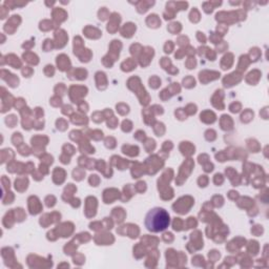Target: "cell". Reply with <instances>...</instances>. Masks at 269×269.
Instances as JSON below:
<instances>
[{"label":"cell","instance_id":"7bdbcfd3","mask_svg":"<svg viewBox=\"0 0 269 269\" xmlns=\"http://www.w3.org/2000/svg\"><path fill=\"white\" fill-rule=\"evenodd\" d=\"M9 11L5 10V6H1V19H4L5 17H6V14H8Z\"/></svg>","mask_w":269,"mask_h":269},{"label":"cell","instance_id":"ab89813d","mask_svg":"<svg viewBox=\"0 0 269 269\" xmlns=\"http://www.w3.org/2000/svg\"><path fill=\"white\" fill-rule=\"evenodd\" d=\"M32 73H33V70H31L30 67H25L22 70V75L24 76V77H31Z\"/></svg>","mask_w":269,"mask_h":269},{"label":"cell","instance_id":"1f68e13d","mask_svg":"<svg viewBox=\"0 0 269 269\" xmlns=\"http://www.w3.org/2000/svg\"><path fill=\"white\" fill-rule=\"evenodd\" d=\"M136 189L139 191V192H144V191L146 190V184H145V182H143V181L139 182V183L136 185Z\"/></svg>","mask_w":269,"mask_h":269},{"label":"cell","instance_id":"f546056e","mask_svg":"<svg viewBox=\"0 0 269 269\" xmlns=\"http://www.w3.org/2000/svg\"><path fill=\"white\" fill-rule=\"evenodd\" d=\"M115 144H116V141H115V139L111 138V137H108V138H106L105 140V145L106 147H109V148H114L115 147Z\"/></svg>","mask_w":269,"mask_h":269},{"label":"cell","instance_id":"cb8c5ba5","mask_svg":"<svg viewBox=\"0 0 269 269\" xmlns=\"http://www.w3.org/2000/svg\"><path fill=\"white\" fill-rule=\"evenodd\" d=\"M183 83H184V86H186V87H188V88L196 85V81H194V79L192 78V77H187V78H185L183 80Z\"/></svg>","mask_w":269,"mask_h":269},{"label":"cell","instance_id":"ac0fdd59","mask_svg":"<svg viewBox=\"0 0 269 269\" xmlns=\"http://www.w3.org/2000/svg\"><path fill=\"white\" fill-rule=\"evenodd\" d=\"M113 216H115L116 218H119L118 219V223H121L123 222L124 220V216H125V212H124L123 208H120V207H116V208L113 210Z\"/></svg>","mask_w":269,"mask_h":269},{"label":"cell","instance_id":"ffe728a7","mask_svg":"<svg viewBox=\"0 0 269 269\" xmlns=\"http://www.w3.org/2000/svg\"><path fill=\"white\" fill-rule=\"evenodd\" d=\"M23 58H24V60H26L28 63H32V64H37L38 63V57L36 55H33L32 53L23 54Z\"/></svg>","mask_w":269,"mask_h":269},{"label":"cell","instance_id":"b9f144b4","mask_svg":"<svg viewBox=\"0 0 269 269\" xmlns=\"http://www.w3.org/2000/svg\"><path fill=\"white\" fill-rule=\"evenodd\" d=\"M227 30H228L227 26H223V25H219V26H218V32L220 31V34H221V35H224V34L227 32Z\"/></svg>","mask_w":269,"mask_h":269},{"label":"cell","instance_id":"44dd1931","mask_svg":"<svg viewBox=\"0 0 269 269\" xmlns=\"http://www.w3.org/2000/svg\"><path fill=\"white\" fill-rule=\"evenodd\" d=\"M181 28H181V23L180 22H174L167 26V30H168L169 32H171V33H178V32L181 31Z\"/></svg>","mask_w":269,"mask_h":269},{"label":"cell","instance_id":"2e32d148","mask_svg":"<svg viewBox=\"0 0 269 269\" xmlns=\"http://www.w3.org/2000/svg\"><path fill=\"white\" fill-rule=\"evenodd\" d=\"M234 76H236V73L231 74V75H228L227 77H225L223 80V83L224 85L226 86V87H230V86L234 85V84H236L238 82H240L239 80H234Z\"/></svg>","mask_w":269,"mask_h":269},{"label":"cell","instance_id":"d4e9b609","mask_svg":"<svg viewBox=\"0 0 269 269\" xmlns=\"http://www.w3.org/2000/svg\"><path fill=\"white\" fill-rule=\"evenodd\" d=\"M108 11L106 10V8H101V10L99 11L98 13V16H99V19L100 20H105L106 18L108 17Z\"/></svg>","mask_w":269,"mask_h":269},{"label":"cell","instance_id":"30bf717a","mask_svg":"<svg viewBox=\"0 0 269 269\" xmlns=\"http://www.w3.org/2000/svg\"><path fill=\"white\" fill-rule=\"evenodd\" d=\"M136 4H137V10H138V12L142 14V13H145L146 11L150 8L151 5L155 4V1H145V0H143V1H138V2H136Z\"/></svg>","mask_w":269,"mask_h":269},{"label":"cell","instance_id":"5b68a950","mask_svg":"<svg viewBox=\"0 0 269 269\" xmlns=\"http://www.w3.org/2000/svg\"><path fill=\"white\" fill-rule=\"evenodd\" d=\"M136 28H137L136 24H133L131 22L125 23L124 26L122 28V30H121V35L123 36V37L131 38L133 35V33L136 32Z\"/></svg>","mask_w":269,"mask_h":269},{"label":"cell","instance_id":"f35d334b","mask_svg":"<svg viewBox=\"0 0 269 269\" xmlns=\"http://www.w3.org/2000/svg\"><path fill=\"white\" fill-rule=\"evenodd\" d=\"M172 48H174V45H172V43H171V41H167V43L165 44V48H164V50H165V53H171L172 52Z\"/></svg>","mask_w":269,"mask_h":269},{"label":"cell","instance_id":"7dc6e473","mask_svg":"<svg viewBox=\"0 0 269 269\" xmlns=\"http://www.w3.org/2000/svg\"><path fill=\"white\" fill-rule=\"evenodd\" d=\"M242 116H243V117H244V116H245V117H248V115H244V114H243ZM249 117H253V113H252V114H250V116H249Z\"/></svg>","mask_w":269,"mask_h":269},{"label":"cell","instance_id":"8d00e7d4","mask_svg":"<svg viewBox=\"0 0 269 269\" xmlns=\"http://www.w3.org/2000/svg\"><path fill=\"white\" fill-rule=\"evenodd\" d=\"M50 42H52V41L50 40V39H46L45 40V42L43 43V50H45V52H48V50H50V48H53V43H50Z\"/></svg>","mask_w":269,"mask_h":269},{"label":"cell","instance_id":"f6af8a7d","mask_svg":"<svg viewBox=\"0 0 269 269\" xmlns=\"http://www.w3.org/2000/svg\"><path fill=\"white\" fill-rule=\"evenodd\" d=\"M198 38H199V40L201 41L202 43H205V41H206V39H205V36L203 35V33H201V32H198Z\"/></svg>","mask_w":269,"mask_h":269},{"label":"cell","instance_id":"4316f807","mask_svg":"<svg viewBox=\"0 0 269 269\" xmlns=\"http://www.w3.org/2000/svg\"><path fill=\"white\" fill-rule=\"evenodd\" d=\"M131 126H133V124H131V121H128V120L123 121V123H122V131H131V128H133Z\"/></svg>","mask_w":269,"mask_h":269},{"label":"cell","instance_id":"5bb4252c","mask_svg":"<svg viewBox=\"0 0 269 269\" xmlns=\"http://www.w3.org/2000/svg\"><path fill=\"white\" fill-rule=\"evenodd\" d=\"M28 179L24 178V179H17L15 182V187L16 189H17L18 191H20V192H22V191H24L25 189L28 188Z\"/></svg>","mask_w":269,"mask_h":269},{"label":"cell","instance_id":"bcb514c9","mask_svg":"<svg viewBox=\"0 0 269 269\" xmlns=\"http://www.w3.org/2000/svg\"><path fill=\"white\" fill-rule=\"evenodd\" d=\"M236 196V197H238V192L236 191H229V194H228V197L230 198V199H232V200H234V197Z\"/></svg>","mask_w":269,"mask_h":269},{"label":"cell","instance_id":"74e56055","mask_svg":"<svg viewBox=\"0 0 269 269\" xmlns=\"http://www.w3.org/2000/svg\"><path fill=\"white\" fill-rule=\"evenodd\" d=\"M223 181H224V179L221 174H216V176H214V183H216L218 186L221 185V184L223 183Z\"/></svg>","mask_w":269,"mask_h":269},{"label":"cell","instance_id":"d6986e66","mask_svg":"<svg viewBox=\"0 0 269 269\" xmlns=\"http://www.w3.org/2000/svg\"><path fill=\"white\" fill-rule=\"evenodd\" d=\"M200 13L199 11L197 10V8H194L192 10H191L190 14H189V20L191 21V22L194 23H197L198 21L200 20Z\"/></svg>","mask_w":269,"mask_h":269},{"label":"cell","instance_id":"f1b7e54d","mask_svg":"<svg viewBox=\"0 0 269 269\" xmlns=\"http://www.w3.org/2000/svg\"><path fill=\"white\" fill-rule=\"evenodd\" d=\"M99 182H100V180H99L97 175H92L89 177V183L92 184V186H98Z\"/></svg>","mask_w":269,"mask_h":269},{"label":"cell","instance_id":"d6a6232c","mask_svg":"<svg viewBox=\"0 0 269 269\" xmlns=\"http://www.w3.org/2000/svg\"><path fill=\"white\" fill-rule=\"evenodd\" d=\"M181 224H182V221L179 218H176V219L174 220V224H172V227H174L175 230H181Z\"/></svg>","mask_w":269,"mask_h":269},{"label":"cell","instance_id":"ba28073f","mask_svg":"<svg viewBox=\"0 0 269 269\" xmlns=\"http://www.w3.org/2000/svg\"><path fill=\"white\" fill-rule=\"evenodd\" d=\"M21 22V18L19 15H14L12 16V18H10V20L8 21V22L5 23L4 25V30L6 31L9 33V31L11 30V26H14V28H18V24Z\"/></svg>","mask_w":269,"mask_h":269},{"label":"cell","instance_id":"60d3db41","mask_svg":"<svg viewBox=\"0 0 269 269\" xmlns=\"http://www.w3.org/2000/svg\"><path fill=\"white\" fill-rule=\"evenodd\" d=\"M230 111H231L232 113H238V111H240V104L238 103L236 106V103L231 104V105H230Z\"/></svg>","mask_w":269,"mask_h":269},{"label":"cell","instance_id":"3957f363","mask_svg":"<svg viewBox=\"0 0 269 269\" xmlns=\"http://www.w3.org/2000/svg\"><path fill=\"white\" fill-rule=\"evenodd\" d=\"M121 21V17L119 14L117 13H114L111 14V17L109 19V22L107 24V31L111 32V33H115L117 30H118V26H119V23Z\"/></svg>","mask_w":269,"mask_h":269},{"label":"cell","instance_id":"9c48e42d","mask_svg":"<svg viewBox=\"0 0 269 269\" xmlns=\"http://www.w3.org/2000/svg\"><path fill=\"white\" fill-rule=\"evenodd\" d=\"M53 16H54V19L59 22L61 21H64L67 18V14L64 10H62L61 8H55V10L53 11Z\"/></svg>","mask_w":269,"mask_h":269},{"label":"cell","instance_id":"d590c367","mask_svg":"<svg viewBox=\"0 0 269 269\" xmlns=\"http://www.w3.org/2000/svg\"><path fill=\"white\" fill-rule=\"evenodd\" d=\"M198 182H199V185L201 187H205L207 185V183H208V179H207L206 176H201Z\"/></svg>","mask_w":269,"mask_h":269},{"label":"cell","instance_id":"6da1fadb","mask_svg":"<svg viewBox=\"0 0 269 269\" xmlns=\"http://www.w3.org/2000/svg\"><path fill=\"white\" fill-rule=\"evenodd\" d=\"M170 216L164 208L156 207L148 211L145 216V226L151 232H160L169 226Z\"/></svg>","mask_w":269,"mask_h":269},{"label":"cell","instance_id":"83f0119b","mask_svg":"<svg viewBox=\"0 0 269 269\" xmlns=\"http://www.w3.org/2000/svg\"><path fill=\"white\" fill-rule=\"evenodd\" d=\"M160 83H161V81L159 80L157 77H153V78L149 79V85H150V87H153V88H157L159 85H160Z\"/></svg>","mask_w":269,"mask_h":269},{"label":"cell","instance_id":"9a60e30c","mask_svg":"<svg viewBox=\"0 0 269 269\" xmlns=\"http://www.w3.org/2000/svg\"><path fill=\"white\" fill-rule=\"evenodd\" d=\"M122 150L124 153H127L129 156H138L139 153V148L137 146H129V145H124L122 147Z\"/></svg>","mask_w":269,"mask_h":269},{"label":"cell","instance_id":"ee69618b","mask_svg":"<svg viewBox=\"0 0 269 269\" xmlns=\"http://www.w3.org/2000/svg\"><path fill=\"white\" fill-rule=\"evenodd\" d=\"M163 239L165 240V241H167V240L169 239V241H172V234H170V232H166V234H164V236H163Z\"/></svg>","mask_w":269,"mask_h":269},{"label":"cell","instance_id":"8fae6325","mask_svg":"<svg viewBox=\"0 0 269 269\" xmlns=\"http://www.w3.org/2000/svg\"><path fill=\"white\" fill-rule=\"evenodd\" d=\"M146 23L148 24V26H150V28H159L160 25H161V21H160V19H159L158 15H156V14H151V15H149L148 17H147V19H146Z\"/></svg>","mask_w":269,"mask_h":269},{"label":"cell","instance_id":"7c38bea8","mask_svg":"<svg viewBox=\"0 0 269 269\" xmlns=\"http://www.w3.org/2000/svg\"><path fill=\"white\" fill-rule=\"evenodd\" d=\"M116 190H117V189H113V188H111V189H105V190H104L103 197L108 196V198H105V199H104V202H105L106 204L113 203V201H115V200L119 198V194H115V196L113 194Z\"/></svg>","mask_w":269,"mask_h":269},{"label":"cell","instance_id":"4fadbf2b","mask_svg":"<svg viewBox=\"0 0 269 269\" xmlns=\"http://www.w3.org/2000/svg\"><path fill=\"white\" fill-rule=\"evenodd\" d=\"M200 117H201V121L205 123H214L216 121V115L212 111H204Z\"/></svg>","mask_w":269,"mask_h":269},{"label":"cell","instance_id":"e0dca14e","mask_svg":"<svg viewBox=\"0 0 269 269\" xmlns=\"http://www.w3.org/2000/svg\"><path fill=\"white\" fill-rule=\"evenodd\" d=\"M121 67H122V70H123L129 72V70H133V68H136V62H133V59L129 58V59H127V60L124 61V62L122 63Z\"/></svg>","mask_w":269,"mask_h":269},{"label":"cell","instance_id":"484cf974","mask_svg":"<svg viewBox=\"0 0 269 269\" xmlns=\"http://www.w3.org/2000/svg\"><path fill=\"white\" fill-rule=\"evenodd\" d=\"M84 175H85V172L84 171H81L80 172V169H75V170L73 171V176H74V179L75 180H78V181H80L81 179L84 177Z\"/></svg>","mask_w":269,"mask_h":269},{"label":"cell","instance_id":"4dcf8cb0","mask_svg":"<svg viewBox=\"0 0 269 269\" xmlns=\"http://www.w3.org/2000/svg\"><path fill=\"white\" fill-rule=\"evenodd\" d=\"M186 228L185 229H188V228H192V227H196L197 226V221L194 220V218H192V216H190L188 220H187L186 222Z\"/></svg>","mask_w":269,"mask_h":269},{"label":"cell","instance_id":"7402d4cb","mask_svg":"<svg viewBox=\"0 0 269 269\" xmlns=\"http://www.w3.org/2000/svg\"><path fill=\"white\" fill-rule=\"evenodd\" d=\"M5 123L8 124V126H10V127H14L17 124V118L14 115H11L10 117H6Z\"/></svg>","mask_w":269,"mask_h":269},{"label":"cell","instance_id":"52a82bcc","mask_svg":"<svg viewBox=\"0 0 269 269\" xmlns=\"http://www.w3.org/2000/svg\"><path fill=\"white\" fill-rule=\"evenodd\" d=\"M96 207H97V200L94 197H88L86 199V208L85 214H87L88 211H92V216L96 214Z\"/></svg>","mask_w":269,"mask_h":269},{"label":"cell","instance_id":"277c9868","mask_svg":"<svg viewBox=\"0 0 269 269\" xmlns=\"http://www.w3.org/2000/svg\"><path fill=\"white\" fill-rule=\"evenodd\" d=\"M28 207H30V212L32 214H37L41 211V205L39 203L37 197H30L28 199Z\"/></svg>","mask_w":269,"mask_h":269},{"label":"cell","instance_id":"836d02e7","mask_svg":"<svg viewBox=\"0 0 269 269\" xmlns=\"http://www.w3.org/2000/svg\"><path fill=\"white\" fill-rule=\"evenodd\" d=\"M203 9L207 14H210V13L214 11V6L210 4V2H204L203 3Z\"/></svg>","mask_w":269,"mask_h":269},{"label":"cell","instance_id":"8992f818","mask_svg":"<svg viewBox=\"0 0 269 269\" xmlns=\"http://www.w3.org/2000/svg\"><path fill=\"white\" fill-rule=\"evenodd\" d=\"M57 64H58V68L60 70H66L70 68V58L66 57L65 55H60L57 57Z\"/></svg>","mask_w":269,"mask_h":269},{"label":"cell","instance_id":"e575fe53","mask_svg":"<svg viewBox=\"0 0 269 269\" xmlns=\"http://www.w3.org/2000/svg\"><path fill=\"white\" fill-rule=\"evenodd\" d=\"M45 201H46V205H48V207L54 206V205H55V203H56L55 197H53V196H48V198L45 199Z\"/></svg>","mask_w":269,"mask_h":269},{"label":"cell","instance_id":"603a6c76","mask_svg":"<svg viewBox=\"0 0 269 269\" xmlns=\"http://www.w3.org/2000/svg\"><path fill=\"white\" fill-rule=\"evenodd\" d=\"M13 59H10V61H8V63H10L11 65L14 66V68H19L21 66V62L20 60H18V58L16 56L12 55Z\"/></svg>","mask_w":269,"mask_h":269},{"label":"cell","instance_id":"7a4b0ae2","mask_svg":"<svg viewBox=\"0 0 269 269\" xmlns=\"http://www.w3.org/2000/svg\"><path fill=\"white\" fill-rule=\"evenodd\" d=\"M187 8H188V2H174V1L167 2V4H166L167 12L164 13V18L166 20L172 19V18H175L176 12L180 10H186Z\"/></svg>","mask_w":269,"mask_h":269}]
</instances>
